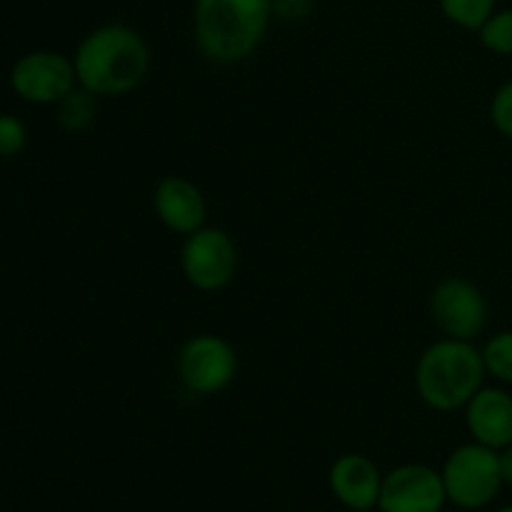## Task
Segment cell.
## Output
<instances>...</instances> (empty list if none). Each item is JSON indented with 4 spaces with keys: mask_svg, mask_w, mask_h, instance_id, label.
Here are the masks:
<instances>
[{
    "mask_svg": "<svg viewBox=\"0 0 512 512\" xmlns=\"http://www.w3.org/2000/svg\"><path fill=\"white\" fill-rule=\"evenodd\" d=\"M73 65L80 88L98 98H115L135 90L148 78L150 48L130 25H100L78 45Z\"/></svg>",
    "mask_w": 512,
    "mask_h": 512,
    "instance_id": "cell-1",
    "label": "cell"
},
{
    "mask_svg": "<svg viewBox=\"0 0 512 512\" xmlns=\"http://www.w3.org/2000/svg\"><path fill=\"white\" fill-rule=\"evenodd\" d=\"M273 18V0H193V35L200 53L218 65L250 58Z\"/></svg>",
    "mask_w": 512,
    "mask_h": 512,
    "instance_id": "cell-2",
    "label": "cell"
},
{
    "mask_svg": "<svg viewBox=\"0 0 512 512\" xmlns=\"http://www.w3.org/2000/svg\"><path fill=\"white\" fill-rule=\"evenodd\" d=\"M488 375L483 363V350L470 340L445 338L430 345L415 368V388L420 400L440 413H453L465 408L473 395L483 388Z\"/></svg>",
    "mask_w": 512,
    "mask_h": 512,
    "instance_id": "cell-3",
    "label": "cell"
},
{
    "mask_svg": "<svg viewBox=\"0 0 512 512\" xmlns=\"http://www.w3.org/2000/svg\"><path fill=\"white\" fill-rule=\"evenodd\" d=\"M443 485L448 503L460 510H480L498 498L503 488L498 450H490L480 443H468L455 448L445 460Z\"/></svg>",
    "mask_w": 512,
    "mask_h": 512,
    "instance_id": "cell-4",
    "label": "cell"
},
{
    "mask_svg": "<svg viewBox=\"0 0 512 512\" xmlns=\"http://www.w3.org/2000/svg\"><path fill=\"white\" fill-rule=\"evenodd\" d=\"M238 248L220 228H200L185 235L180 250V268L185 280L203 293H215L233 283L238 273Z\"/></svg>",
    "mask_w": 512,
    "mask_h": 512,
    "instance_id": "cell-5",
    "label": "cell"
},
{
    "mask_svg": "<svg viewBox=\"0 0 512 512\" xmlns=\"http://www.w3.org/2000/svg\"><path fill=\"white\" fill-rule=\"evenodd\" d=\"M178 375L190 393H223L238 375V355L233 345L218 335H195L180 348Z\"/></svg>",
    "mask_w": 512,
    "mask_h": 512,
    "instance_id": "cell-6",
    "label": "cell"
},
{
    "mask_svg": "<svg viewBox=\"0 0 512 512\" xmlns=\"http://www.w3.org/2000/svg\"><path fill=\"white\" fill-rule=\"evenodd\" d=\"M15 95L33 105H58L78 85L73 60L55 50H33L10 70Z\"/></svg>",
    "mask_w": 512,
    "mask_h": 512,
    "instance_id": "cell-7",
    "label": "cell"
},
{
    "mask_svg": "<svg viewBox=\"0 0 512 512\" xmlns=\"http://www.w3.org/2000/svg\"><path fill=\"white\" fill-rule=\"evenodd\" d=\"M430 315L445 338L473 343L488 325V300L470 280L448 278L433 290Z\"/></svg>",
    "mask_w": 512,
    "mask_h": 512,
    "instance_id": "cell-8",
    "label": "cell"
},
{
    "mask_svg": "<svg viewBox=\"0 0 512 512\" xmlns=\"http://www.w3.org/2000/svg\"><path fill=\"white\" fill-rule=\"evenodd\" d=\"M443 475L423 463H405L383 478L378 510L383 512H443Z\"/></svg>",
    "mask_w": 512,
    "mask_h": 512,
    "instance_id": "cell-9",
    "label": "cell"
},
{
    "mask_svg": "<svg viewBox=\"0 0 512 512\" xmlns=\"http://www.w3.org/2000/svg\"><path fill=\"white\" fill-rule=\"evenodd\" d=\"M383 478L378 465L360 453H345L330 465L328 485L340 505L353 512H370L378 508Z\"/></svg>",
    "mask_w": 512,
    "mask_h": 512,
    "instance_id": "cell-10",
    "label": "cell"
},
{
    "mask_svg": "<svg viewBox=\"0 0 512 512\" xmlns=\"http://www.w3.org/2000/svg\"><path fill=\"white\" fill-rule=\"evenodd\" d=\"M153 208L160 223L178 235L200 230L208 218V203L198 185L180 175H168L153 193Z\"/></svg>",
    "mask_w": 512,
    "mask_h": 512,
    "instance_id": "cell-11",
    "label": "cell"
},
{
    "mask_svg": "<svg viewBox=\"0 0 512 512\" xmlns=\"http://www.w3.org/2000/svg\"><path fill=\"white\" fill-rule=\"evenodd\" d=\"M465 425L473 443L490 450L512 445V395L503 388H480L465 405Z\"/></svg>",
    "mask_w": 512,
    "mask_h": 512,
    "instance_id": "cell-12",
    "label": "cell"
},
{
    "mask_svg": "<svg viewBox=\"0 0 512 512\" xmlns=\"http://www.w3.org/2000/svg\"><path fill=\"white\" fill-rule=\"evenodd\" d=\"M438 3L450 23L463 30H475V33L498 10V0H438Z\"/></svg>",
    "mask_w": 512,
    "mask_h": 512,
    "instance_id": "cell-13",
    "label": "cell"
},
{
    "mask_svg": "<svg viewBox=\"0 0 512 512\" xmlns=\"http://www.w3.org/2000/svg\"><path fill=\"white\" fill-rule=\"evenodd\" d=\"M95 100H98V95H93L90 90H70V93L58 103V123L63 125L65 130H70V133H78V130L88 128V125L93 123Z\"/></svg>",
    "mask_w": 512,
    "mask_h": 512,
    "instance_id": "cell-14",
    "label": "cell"
},
{
    "mask_svg": "<svg viewBox=\"0 0 512 512\" xmlns=\"http://www.w3.org/2000/svg\"><path fill=\"white\" fill-rule=\"evenodd\" d=\"M483 363L488 375H493L500 383L512 385V330H503L485 343Z\"/></svg>",
    "mask_w": 512,
    "mask_h": 512,
    "instance_id": "cell-15",
    "label": "cell"
},
{
    "mask_svg": "<svg viewBox=\"0 0 512 512\" xmlns=\"http://www.w3.org/2000/svg\"><path fill=\"white\" fill-rule=\"evenodd\" d=\"M478 38L483 48H488L495 55H512V8L495 10L483 28L478 30Z\"/></svg>",
    "mask_w": 512,
    "mask_h": 512,
    "instance_id": "cell-16",
    "label": "cell"
},
{
    "mask_svg": "<svg viewBox=\"0 0 512 512\" xmlns=\"http://www.w3.org/2000/svg\"><path fill=\"white\" fill-rule=\"evenodd\" d=\"M28 143V130L15 115H0V158H15Z\"/></svg>",
    "mask_w": 512,
    "mask_h": 512,
    "instance_id": "cell-17",
    "label": "cell"
},
{
    "mask_svg": "<svg viewBox=\"0 0 512 512\" xmlns=\"http://www.w3.org/2000/svg\"><path fill=\"white\" fill-rule=\"evenodd\" d=\"M490 120L503 138L512 140V80L495 90L490 100Z\"/></svg>",
    "mask_w": 512,
    "mask_h": 512,
    "instance_id": "cell-18",
    "label": "cell"
},
{
    "mask_svg": "<svg viewBox=\"0 0 512 512\" xmlns=\"http://www.w3.org/2000/svg\"><path fill=\"white\" fill-rule=\"evenodd\" d=\"M313 10V0H273V15L280 20H303Z\"/></svg>",
    "mask_w": 512,
    "mask_h": 512,
    "instance_id": "cell-19",
    "label": "cell"
},
{
    "mask_svg": "<svg viewBox=\"0 0 512 512\" xmlns=\"http://www.w3.org/2000/svg\"><path fill=\"white\" fill-rule=\"evenodd\" d=\"M498 460H500V475H503V483L512 485V445L498 450Z\"/></svg>",
    "mask_w": 512,
    "mask_h": 512,
    "instance_id": "cell-20",
    "label": "cell"
},
{
    "mask_svg": "<svg viewBox=\"0 0 512 512\" xmlns=\"http://www.w3.org/2000/svg\"><path fill=\"white\" fill-rule=\"evenodd\" d=\"M498 512H512V505H505V508H500Z\"/></svg>",
    "mask_w": 512,
    "mask_h": 512,
    "instance_id": "cell-21",
    "label": "cell"
},
{
    "mask_svg": "<svg viewBox=\"0 0 512 512\" xmlns=\"http://www.w3.org/2000/svg\"><path fill=\"white\" fill-rule=\"evenodd\" d=\"M380 512H383V510H380Z\"/></svg>",
    "mask_w": 512,
    "mask_h": 512,
    "instance_id": "cell-22",
    "label": "cell"
}]
</instances>
